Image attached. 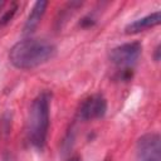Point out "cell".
I'll list each match as a JSON object with an SVG mask.
<instances>
[{"instance_id":"1","label":"cell","mask_w":161,"mask_h":161,"mask_svg":"<svg viewBox=\"0 0 161 161\" xmlns=\"http://www.w3.org/2000/svg\"><path fill=\"white\" fill-rule=\"evenodd\" d=\"M55 53V45L48 40L25 39L13 45L9 52V59L18 69H33L50 60Z\"/></svg>"},{"instance_id":"2","label":"cell","mask_w":161,"mask_h":161,"mask_svg":"<svg viewBox=\"0 0 161 161\" xmlns=\"http://www.w3.org/2000/svg\"><path fill=\"white\" fill-rule=\"evenodd\" d=\"M50 93L42 92L31 102L26 119V137L29 143L36 148L43 150L48 137L49 113H50Z\"/></svg>"},{"instance_id":"3","label":"cell","mask_w":161,"mask_h":161,"mask_svg":"<svg viewBox=\"0 0 161 161\" xmlns=\"http://www.w3.org/2000/svg\"><path fill=\"white\" fill-rule=\"evenodd\" d=\"M142 53V45L140 42L125 43L113 48L109 53V59L114 64L118 72V78L122 80L132 77V70Z\"/></svg>"},{"instance_id":"4","label":"cell","mask_w":161,"mask_h":161,"mask_svg":"<svg viewBox=\"0 0 161 161\" xmlns=\"http://www.w3.org/2000/svg\"><path fill=\"white\" fill-rule=\"evenodd\" d=\"M137 161H161V138L156 132L146 133L136 143Z\"/></svg>"},{"instance_id":"5","label":"cell","mask_w":161,"mask_h":161,"mask_svg":"<svg viewBox=\"0 0 161 161\" xmlns=\"http://www.w3.org/2000/svg\"><path fill=\"white\" fill-rule=\"evenodd\" d=\"M107 112V99L101 93L87 97L79 106L77 116L82 121H92L102 118Z\"/></svg>"},{"instance_id":"6","label":"cell","mask_w":161,"mask_h":161,"mask_svg":"<svg viewBox=\"0 0 161 161\" xmlns=\"http://www.w3.org/2000/svg\"><path fill=\"white\" fill-rule=\"evenodd\" d=\"M160 20H161L160 11H155V13H151V14L143 16V18H140V19L130 23L125 28V31L127 34H137V33L145 31L147 29H151V28L158 25L160 24Z\"/></svg>"},{"instance_id":"7","label":"cell","mask_w":161,"mask_h":161,"mask_svg":"<svg viewBox=\"0 0 161 161\" xmlns=\"http://www.w3.org/2000/svg\"><path fill=\"white\" fill-rule=\"evenodd\" d=\"M48 6V1H36L33 8H31V11L25 21V25H24V33L25 34H30L35 30V28L38 26V24L40 23L44 13H45V9Z\"/></svg>"},{"instance_id":"8","label":"cell","mask_w":161,"mask_h":161,"mask_svg":"<svg viewBox=\"0 0 161 161\" xmlns=\"http://www.w3.org/2000/svg\"><path fill=\"white\" fill-rule=\"evenodd\" d=\"M5 6H6V3L0 0V20H1V18H3L4 13H5Z\"/></svg>"},{"instance_id":"9","label":"cell","mask_w":161,"mask_h":161,"mask_svg":"<svg viewBox=\"0 0 161 161\" xmlns=\"http://www.w3.org/2000/svg\"><path fill=\"white\" fill-rule=\"evenodd\" d=\"M67 161H80V157L78 155H74V156H70Z\"/></svg>"},{"instance_id":"10","label":"cell","mask_w":161,"mask_h":161,"mask_svg":"<svg viewBox=\"0 0 161 161\" xmlns=\"http://www.w3.org/2000/svg\"><path fill=\"white\" fill-rule=\"evenodd\" d=\"M158 53H160V45L156 48V55H155V60H158L160 57H158Z\"/></svg>"},{"instance_id":"11","label":"cell","mask_w":161,"mask_h":161,"mask_svg":"<svg viewBox=\"0 0 161 161\" xmlns=\"http://www.w3.org/2000/svg\"><path fill=\"white\" fill-rule=\"evenodd\" d=\"M3 161H13V160L10 158V156H6V157H5V158H4Z\"/></svg>"},{"instance_id":"12","label":"cell","mask_w":161,"mask_h":161,"mask_svg":"<svg viewBox=\"0 0 161 161\" xmlns=\"http://www.w3.org/2000/svg\"><path fill=\"white\" fill-rule=\"evenodd\" d=\"M104 161H108V160H104Z\"/></svg>"}]
</instances>
